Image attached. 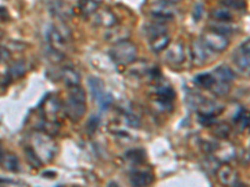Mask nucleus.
<instances>
[{
    "label": "nucleus",
    "instance_id": "obj_1",
    "mask_svg": "<svg viewBox=\"0 0 250 187\" xmlns=\"http://www.w3.org/2000/svg\"><path fill=\"white\" fill-rule=\"evenodd\" d=\"M69 96L65 104L66 116L71 121L78 122L83 119L86 111V100L85 93L79 85L69 88Z\"/></svg>",
    "mask_w": 250,
    "mask_h": 187
},
{
    "label": "nucleus",
    "instance_id": "obj_2",
    "mask_svg": "<svg viewBox=\"0 0 250 187\" xmlns=\"http://www.w3.org/2000/svg\"><path fill=\"white\" fill-rule=\"evenodd\" d=\"M109 54L113 61L117 62L118 65H129L137 59L138 49L135 44L130 43L128 40H123L119 43H115Z\"/></svg>",
    "mask_w": 250,
    "mask_h": 187
},
{
    "label": "nucleus",
    "instance_id": "obj_3",
    "mask_svg": "<svg viewBox=\"0 0 250 187\" xmlns=\"http://www.w3.org/2000/svg\"><path fill=\"white\" fill-rule=\"evenodd\" d=\"M34 150L42 161L45 160L46 162H49L55 157L57 145L49 136L39 133V135L34 136Z\"/></svg>",
    "mask_w": 250,
    "mask_h": 187
},
{
    "label": "nucleus",
    "instance_id": "obj_4",
    "mask_svg": "<svg viewBox=\"0 0 250 187\" xmlns=\"http://www.w3.org/2000/svg\"><path fill=\"white\" fill-rule=\"evenodd\" d=\"M149 14L155 21H170L175 18L176 10L170 3L162 0V1H155L150 6Z\"/></svg>",
    "mask_w": 250,
    "mask_h": 187
},
{
    "label": "nucleus",
    "instance_id": "obj_5",
    "mask_svg": "<svg viewBox=\"0 0 250 187\" xmlns=\"http://www.w3.org/2000/svg\"><path fill=\"white\" fill-rule=\"evenodd\" d=\"M202 41L204 43V45L208 49H210L213 51H218V53H222V51L227 50L228 46H229V40L225 35L219 34L216 31H207L202 37Z\"/></svg>",
    "mask_w": 250,
    "mask_h": 187
},
{
    "label": "nucleus",
    "instance_id": "obj_6",
    "mask_svg": "<svg viewBox=\"0 0 250 187\" xmlns=\"http://www.w3.org/2000/svg\"><path fill=\"white\" fill-rule=\"evenodd\" d=\"M46 37H48V41L51 45V48H54L60 51L65 48L66 44H68V40L70 37V31L66 28L64 30V28H60V25L53 26L48 31Z\"/></svg>",
    "mask_w": 250,
    "mask_h": 187
},
{
    "label": "nucleus",
    "instance_id": "obj_7",
    "mask_svg": "<svg viewBox=\"0 0 250 187\" xmlns=\"http://www.w3.org/2000/svg\"><path fill=\"white\" fill-rule=\"evenodd\" d=\"M250 48H249V39L242 44L235 50L233 55V61L240 70H249L250 65Z\"/></svg>",
    "mask_w": 250,
    "mask_h": 187
},
{
    "label": "nucleus",
    "instance_id": "obj_8",
    "mask_svg": "<svg viewBox=\"0 0 250 187\" xmlns=\"http://www.w3.org/2000/svg\"><path fill=\"white\" fill-rule=\"evenodd\" d=\"M165 59L170 65H180L185 60V51L184 45L182 43H175L171 46H169L167 54H165Z\"/></svg>",
    "mask_w": 250,
    "mask_h": 187
},
{
    "label": "nucleus",
    "instance_id": "obj_9",
    "mask_svg": "<svg viewBox=\"0 0 250 187\" xmlns=\"http://www.w3.org/2000/svg\"><path fill=\"white\" fill-rule=\"evenodd\" d=\"M94 21L95 24L100 26H104V28H113V26L117 25L118 20L115 14L113 12H110L109 9H98L95 15H94Z\"/></svg>",
    "mask_w": 250,
    "mask_h": 187
},
{
    "label": "nucleus",
    "instance_id": "obj_10",
    "mask_svg": "<svg viewBox=\"0 0 250 187\" xmlns=\"http://www.w3.org/2000/svg\"><path fill=\"white\" fill-rule=\"evenodd\" d=\"M209 49L204 45L202 40H196L191 45V54L196 65H203L209 59Z\"/></svg>",
    "mask_w": 250,
    "mask_h": 187
},
{
    "label": "nucleus",
    "instance_id": "obj_11",
    "mask_svg": "<svg viewBox=\"0 0 250 187\" xmlns=\"http://www.w3.org/2000/svg\"><path fill=\"white\" fill-rule=\"evenodd\" d=\"M218 179L220 180V182L223 185H227V186H236V185H240L239 184L238 173L230 166H222V168H219Z\"/></svg>",
    "mask_w": 250,
    "mask_h": 187
},
{
    "label": "nucleus",
    "instance_id": "obj_12",
    "mask_svg": "<svg viewBox=\"0 0 250 187\" xmlns=\"http://www.w3.org/2000/svg\"><path fill=\"white\" fill-rule=\"evenodd\" d=\"M89 90H90L91 97H93L95 101L99 102L100 100L104 97L105 93H104V82L103 80H100L99 77H89L88 80Z\"/></svg>",
    "mask_w": 250,
    "mask_h": 187
},
{
    "label": "nucleus",
    "instance_id": "obj_13",
    "mask_svg": "<svg viewBox=\"0 0 250 187\" xmlns=\"http://www.w3.org/2000/svg\"><path fill=\"white\" fill-rule=\"evenodd\" d=\"M62 82L66 88H73V86L80 85V76L77 71L73 68H64L60 73Z\"/></svg>",
    "mask_w": 250,
    "mask_h": 187
},
{
    "label": "nucleus",
    "instance_id": "obj_14",
    "mask_svg": "<svg viewBox=\"0 0 250 187\" xmlns=\"http://www.w3.org/2000/svg\"><path fill=\"white\" fill-rule=\"evenodd\" d=\"M49 9H50L51 14L57 17L58 19H68L71 15L70 8L62 0H54L53 4H50Z\"/></svg>",
    "mask_w": 250,
    "mask_h": 187
},
{
    "label": "nucleus",
    "instance_id": "obj_15",
    "mask_svg": "<svg viewBox=\"0 0 250 187\" xmlns=\"http://www.w3.org/2000/svg\"><path fill=\"white\" fill-rule=\"evenodd\" d=\"M154 181L153 173L148 171H137L134 172L130 177V182L134 186H148Z\"/></svg>",
    "mask_w": 250,
    "mask_h": 187
},
{
    "label": "nucleus",
    "instance_id": "obj_16",
    "mask_svg": "<svg viewBox=\"0 0 250 187\" xmlns=\"http://www.w3.org/2000/svg\"><path fill=\"white\" fill-rule=\"evenodd\" d=\"M169 45H170V37L168 35V33L150 39V48L154 53H160V51L165 50Z\"/></svg>",
    "mask_w": 250,
    "mask_h": 187
},
{
    "label": "nucleus",
    "instance_id": "obj_17",
    "mask_svg": "<svg viewBox=\"0 0 250 187\" xmlns=\"http://www.w3.org/2000/svg\"><path fill=\"white\" fill-rule=\"evenodd\" d=\"M156 94H158V100L163 105H170L173 100L175 99V91L169 85H163L158 88Z\"/></svg>",
    "mask_w": 250,
    "mask_h": 187
},
{
    "label": "nucleus",
    "instance_id": "obj_18",
    "mask_svg": "<svg viewBox=\"0 0 250 187\" xmlns=\"http://www.w3.org/2000/svg\"><path fill=\"white\" fill-rule=\"evenodd\" d=\"M78 8L83 15L90 17V15L95 14L99 9V1L98 0H79Z\"/></svg>",
    "mask_w": 250,
    "mask_h": 187
},
{
    "label": "nucleus",
    "instance_id": "obj_19",
    "mask_svg": "<svg viewBox=\"0 0 250 187\" xmlns=\"http://www.w3.org/2000/svg\"><path fill=\"white\" fill-rule=\"evenodd\" d=\"M214 77L218 79L219 81L224 82H231L235 79V74L229 66L227 65H220L214 70Z\"/></svg>",
    "mask_w": 250,
    "mask_h": 187
},
{
    "label": "nucleus",
    "instance_id": "obj_20",
    "mask_svg": "<svg viewBox=\"0 0 250 187\" xmlns=\"http://www.w3.org/2000/svg\"><path fill=\"white\" fill-rule=\"evenodd\" d=\"M128 30L124 28H120V26H113V28H110V30L108 31L105 34V39L108 40V41H115V43H119V41H123V40H125V37H126V35H128Z\"/></svg>",
    "mask_w": 250,
    "mask_h": 187
},
{
    "label": "nucleus",
    "instance_id": "obj_21",
    "mask_svg": "<svg viewBox=\"0 0 250 187\" xmlns=\"http://www.w3.org/2000/svg\"><path fill=\"white\" fill-rule=\"evenodd\" d=\"M0 162L3 164V168L5 170L10 171V172H18L20 170V161L17 155L6 153L5 156H3V159Z\"/></svg>",
    "mask_w": 250,
    "mask_h": 187
},
{
    "label": "nucleus",
    "instance_id": "obj_22",
    "mask_svg": "<svg viewBox=\"0 0 250 187\" xmlns=\"http://www.w3.org/2000/svg\"><path fill=\"white\" fill-rule=\"evenodd\" d=\"M26 73V62L24 60H18L9 68V76L12 79H20Z\"/></svg>",
    "mask_w": 250,
    "mask_h": 187
},
{
    "label": "nucleus",
    "instance_id": "obj_23",
    "mask_svg": "<svg viewBox=\"0 0 250 187\" xmlns=\"http://www.w3.org/2000/svg\"><path fill=\"white\" fill-rule=\"evenodd\" d=\"M145 33L148 35L149 40L153 39V37H158V35L165 34V33H168V28L164 25V24H159V23H153V24H148V25L144 28Z\"/></svg>",
    "mask_w": 250,
    "mask_h": 187
},
{
    "label": "nucleus",
    "instance_id": "obj_24",
    "mask_svg": "<svg viewBox=\"0 0 250 187\" xmlns=\"http://www.w3.org/2000/svg\"><path fill=\"white\" fill-rule=\"evenodd\" d=\"M25 152V157H26V161L29 162L31 168H42V165H43V161L40 160V157L38 156V153L35 152V150L33 148H25L24 150Z\"/></svg>",
    "mask_w": 250,
    "mask_h": 187
},
{
    "label": "nucleus",
    "instance_id": "obj_25",
    "mask_svg": "<svg viewBox=\"0 0 250 187\" xmlns=\"http://www.w3.org/2000/svg\"><path fill=\"white\" fill-rule=\"evenodd\" d=\"M210 90L213 91L214 95L220 97H224L229 95L230 93V86H229V82H224V81H219V82H214L213 86L210 88Z\"/></svg>",
    "mask_w": 250,
    "mask_h": 187
},
{
    "label": "nucleus",
    "instance_id": "obj_26",
    "mask_svg": "<svg viewBox=\"0 0 250 187\" xmlns=\"http://www.w3.org/2000/svg\"><path fill=\"white\" fill-rule=\"evenodd\" d=\"M211 15H213L214 19L220 21V23H229V21L233 20V15H231V13L229 12L228 8L215 9V10H213Z\"/></svg>",
    "mask_w": 250,
    "mask_h": 187
},
{
    "label": "nucleus",
    "instance_id": "obj_27",
    "mask_svg": "<svg viewBox=\"0 0 250 187\" xmlns=\"http://www.w3.org/2000/svg\"><path fill=\"white\" fill-rule=\"evenodd\" d=\"M194 81H195L199 86H202V88L210 89L211 86H213L214 82H215V77L211 74H209V73H204V74L196 75Z\"/></svg>",
    "mask_w": 250,
    "mask_h": 187
},
{
    "label": "nucleus",
    "instance_id": "obj_28",
    "mask_svg": "<svg viewBox=\"0 0 250 187\" xmlns=\"http://www.w3.org/2000/svg\"><path fill=\"white\" fill-rule=\"evenodd\" d=\"M222 4L228 8L235 9V10H243V9L247 8L245 0H223Z\"/></svg>",
    "mask_w": 250,
    "mask_h": 187
},
{
    "label": "nucleus",
    "instance_id": "obj_29",
    "mask_svg": "<svg viewBox=\"0 0 250 187\" xmlns=\"http://www.w3.org/2000/svg\"><path fill=\"white\" fill-rule=\"evenodd\" d=\"M126 157H128L131 162L139 164V162L144 161L145 152L143 150H131L126 153Z\"/></svg>",
    "mask_w": 250,
    "mask_h": 187
},
{
    "label": "nucleus",
    "instance_id": "obj_30",
    "mask_svg": "<svg viewBox=\"0 0 250 187\" xmlns=\"http://www.w3.org/2000/svg\"><path fill=\"white\" fill-rule=\"evenodd\" d=\"M60 105H59V101L54 97H50V99L46 101L45 104V110L46 112L50 113V115H57L58 111H59Z\"/></svg>",
    "mask_w": 250,
    "mask_h": 187
},
{
    "label": "nucleus",
    "instance_id": "obj_31",
    "mask_svg": "<svg viewBox=\"0 0 250 187\" xmlns=\"http://www.w3.org/2000/svg\"><path fill=\"white\" fill-rule=\"evenodd\" d=\"M219 23H220V21H219ZM210 30L216 31V33H219V34H222V35H225V37L231 33V28L230 26H228L227 23L210 24Z\"/></svg>",
    "mask_w": 250,
    "mask_h": 187
},
{
    "label": "nucleus",
    "instance_id": "obj_32",
    "mask_svg": "<svg viewBox=\"0 0 250 187\" xmlns=\"http://www.w3.org/2000/svg\"><path fill=\"white\" fill-rule=\"evenodd\" d=\"M229 133H230V128L228 126V125H218L215 128V135L219 137H222V139H225V137L229 136Z\"/></svg>",
    "mask_w": 250,
    "mask_h": 187
},
{
    "label": "nucleus",
    "instance_id": "obj_33",
    "mask_svg": "<svg viewBox=\"0 0 250 187\" xmlns=\"http://www.w3.org/2000/svg\"><path fill=\"white\" fill-rule=\"evenodd\" d=\"M215 115H200L199 121L204 126H211L215 122Z\"/></svg>",
    "mask_w": 250,
    "mask_h": 187
},
{
    "label": "nucleus",
    "instance_id": "obj_34",
    "mask_svg": "<svg viewBox=\"0 0 250 187\" xmlns=\"http://www.w3.org/2000/svg\"><path fill=\"white\" fill-rule=\"evenodd\" d=\"M111 102H113V97H111V95L105 94V95H104V97H103V99L99 101L100 109H102V110H106Z\"/></svg>",
    "mask_w": 250,
    "mask_h": 187
},
{
    "label": "nucleus",
    "instance_id": "obj_35",
    "mask_svg": "<svg viewBox=\"0 0 250 187\" xmlns=\"http://www.w3.org/2000/svg\"><path fill=\"white\" fill-rule=\"evenodd\" d=\"M126 120H128V124L130 125L131 128H139L140 121L137 116H134V115H130V113H129L128 116H126Z\"/></svg>",
    "mask_w": 250,
    "mask_h": 187
},
{
    "label": "nucleus",
    "instance_id": "obj_36",
    "mask_svg": "<svg viewBox=\"0 0 250 187\" xmlns=\"http://www.w3.org/2000/svg\"><path fill=\"white\" fill-rule=\"evenodd\" d=\"M98 125H99V119H98V117H91L90 121H89L88 124V130L90 131V132H94V131L97 130Z\"/></svg>",
    "mask_w": 250,
    "mask_h": 187
},
{
    "label": "nucleus",
    "instance_id": "obj_37",
    "mask_svg": "<svg viewBox=\"0 0 250 187\" xmlns=\"http://www.w3.org/2000/svg\"><path fill=\"white\" fill-rule=\"evenodd\" d=\"M195 10H196V12H194V19L199 20L200 19V15H202V6L196 5L195 6Z\"/></svg>",
    "mask_w": 250,
    "mask_h": 187
},
{
    "label": "nucleus",
    "instance_id": "obj_38",
    "mask_svg": "<svg viewBox=\"0 0 250 187\" xmlns=\"http://www.w3.org/2000/svg\"><path fill=\"white\" fill-rule=\"evenodd\" d=\"M9 14L4 8H0V20H8Z\"/></svg>",
    "mask_w": 250,
    "mask_h": 187
},
{
    "label": "nucleus",
    "instance_id": "obj_39",
    "mask_svg": "<svg viewBox=\"0 0 250 187\" xmlns=\"http://www.w3.org/2000/svg\"><path fill=\"white\" fill-rule=\"evenodd\" d=\"M164 1L170 4H176V3H179V1H182V0H164Z\"/></svg>",
    "mask_w": 250,
    "mask_h": 187
},
{
    "label": "nucleus",
    "instance_id": "obj_40",
    "mask_svg": "<svg viewBox=\"0 0 250 187\" xmlns=\"http://www.w3.org/2000/svg\"><path fill=\"white\" fill-rule=\"evenodd\" d=\"M3 159V152H1V148H0V161Z\"/></svg>",
    "mask_w": 250,
    "mask_h": 187
}]
</instances>
